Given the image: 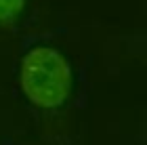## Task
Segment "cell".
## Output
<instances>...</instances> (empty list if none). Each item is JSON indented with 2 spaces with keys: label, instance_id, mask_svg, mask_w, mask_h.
<instances>
[{
  "label": "cell",
  "instance_id": "cell-2",
  "mask_svg": "<svg viewBox=\"0 0 147 145\" xmlns=\"http://www.w3.org/2000/svg\"><path fill=\"white\" fill-rule=\"evenodd\" d=\"M25 0H0V23L13 21L23 11Z\"/></svg>",
  "mask_w": 147,
  "mask_h": 145
},
{
  "label": "cell",
  "instance_id": "cell-1",
  "mask_svg": "<svg viewBox=\"0 0 147 145\" xmlns=\"http://www.w3.org/2000/svg\"><path fill=\"white\" fill-rule=\"evenodd\" d=\"M69 61L53 47H36L28 51L19 65V86L23 95L42 109H55L71 95Z\"/></svg>",
  "mask_w": 147,
  "mask_h": 145
}]
</instances>
